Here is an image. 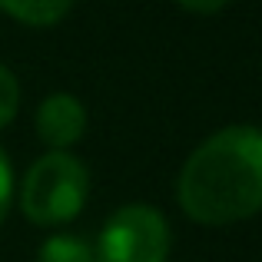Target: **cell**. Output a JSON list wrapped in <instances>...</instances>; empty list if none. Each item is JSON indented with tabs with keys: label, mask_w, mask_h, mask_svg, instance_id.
Segmentation results:
<instances>
[{
	"label": "cell",
	"mask_w": 262,
	"mask_h": 262,
	"mask_svg": "<svg viewBox=\"0 0 262 262\" xmlns=\"http://www.w3.org/2000/svg\"><path fill=\"white\" fill-rule=\"evenodd\" d=\"M176 199L192 223L232 226L262 209V129L226 126L203 140L176 179Z\"/></svg>",
	"instance_id": "1"
},
{
	"label": "cell",
	"mask_w": 262,
	"mask_h": 262,
	"mask_svg": "<svg viewBox=\"0 0 262 262\" xmlns=\"http://www.w3.org/2000/svg\"><path fill=\"white\" fill-rule=\"evenodd\" d=\"M90 173L83 160L70 156L67 149L40 156L24 176L20 186V209L37 226H63L86 206Z\"/></svg>",
	"instance_id": "2"
},
{
	"label": "cell",
	"mask_w": 262,
	"mask_h": 262,
	"mask_svg": "<svg viewBox=\"0 0 262 262\" xmlns=\"http://www.w3.org/2000/svg\"><path fill=\"white\" fill-rule=\"evenodd\" d=\"M96 262H166L169 259V223L153 206H123L103 223Z\"/></svg>",
	"instance_id": "3"
},
{
	"label": "cell",
	"mask_w": 262,
	"mask_h": 262,
	"mask_svg": "<svg viewBox=\"0 0 262 262\" xmlns=\"http://www.w3.org/2000/svg\"><path fill=\"white\" fill-rule=\"evenodd\" d=\"M86 133V110L73 93H53L37 106V136L50 149H67Z\"/></svg>",
	"instance_id": "4"
},
{
	"label": "cell",
	"mask_w": 262,
	"mask_h": 262,
	"mask_svg": "<svg viewBox=\"0 0 262 262\" xmlns=\"http://www.w3.org/2000/svg\"><path fill=\"white\" fill-rule=\"evenodd\" d=\"M70 7L73 0H0V10L27 27H53L70 13Z\"/></svg>",
	"instance_id": "5"
},
{
	"label": "cell",
	"mask_w": 262,
	"mask_h": 262,
	"mask_svg": "<svg viewBox=\"0 0 262 262\" xmlns=\"http://www.w3.org/2000/svg\"><path fill=\"white\" fill-rule=\"evenodd\" d=\"M37 262H96V249L86 243V236L60 232L37 249Z\"/></svg>",
	"instance_id": "6"
},
{
	"label": "cell",
	"mask_w": 262,
	"mask_h": 262,
	"mask_svg": "<svg viewBox=\"0 0 262 262\" xmlns=\"http://www.w3.org/2000/svg\"><path fill=\"white\" fill-rule=\"evenodd\" d=\"M17 110H20V83L13 77V70H7L0 63V129L17 116Z\"/></svg>",
	"instance_id": "7"
},
{
	"label": "cell",
	"mask_w": 262,
	"mask_h": 262,
	"mask_svg": "<svg viewBox=\"0 0 262 262\" xmlns=\"http://www.w3.org/2000/svg\"><path fill=\"white\" fill-rule=\"evenodd\" d=\"M10 206H13V166L7 160V153L0 149V223L7 219Z\"/></svg>",
	"instance_id": "8"
},
{
	"label": "cell",
	"mask_w": 262,
	"mask_h": 262,
	"mask_svg": "<svg viewBox=\"0 0 262 262\" xmlns=\"http://www.w3.org/2000/svg\"><path fill=\"white\" fill-rule=\"evenodd\" d=\"M176 4L189 13H219L229 0H176Z\"/></svg>",
	"instance_id": "9"
}]
</instances>
